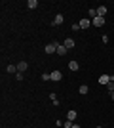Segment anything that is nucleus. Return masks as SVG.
Segmentation results:
<instances>
[{"label": "nucleus", "instance_id": "f8f14e48", "mask_svg": "<svg viewBox=\"0 0 114 128\" xmlns=\"http://www.w3.org/2000/svg\"><path fill=\"white\" fill-rule=\"evenodd\" d=\"M67 52H69V50L65 48V44H59V48H57V54H59V56H65Z\"/></svg>", "mask_w": 114, "mask_h": 128}, {"label": "nucleus", "instance_id": "1a4fd4ad", "mask_svg": "<svg viewBox=\"0 0 114 128\" xmlns=\"http://www.w3.org/2000/svg\"><path fill=\"white\" fill-rule=\"evenodd\" d=\"M74 40H72V38H65V48L67 50H71V48H74Z\"/></svg>", "mask_w": 114, "mask_h": 128}, {"label": "nucleus", "instance_id": "412c9836", "mask_svg": "<svg viewBox=\"0 0 114 128\" xmlns=\"http://www.w3.org/2000/svg\"><path fill=\"white\" fill-rule=\"evenodd\" d=\"M42 78H44V80H51V78H49V73H44Z\"/></svg>", "mask_w": 114, "mask_h": 128}, {"label": "nucleus", "instance_id": "4be33fe9", "mask_svg": "<svg viewBox=\"0 0 114 128\" xmlns=\"http://www.w3.org/2000/svg\"><path fill=\"white\" fill-rule=\"evenodd\" d=\"M72 128H80V124H72Z\"/></svg>", "mask_w": 114, "mask_h": 128}, {"label": "nucleus", "instance_id": "dca6fc26", "mask_svg": "<svg viewBox=\"0 0 114 128\" xmlns=\"http://www.w3.org/2000/svg\"><path fill=\"white\" fill-rule=\"evenodd\" d=\"M87 92H89V88H87L86 84H80V94H82V96H84V94H87Z\"/></svg>", "mask_w": 114, "mask_h": 128}, {"label": "nucleus", "instance_id": "f3484780", "mask_svg": "<svg viewBox=\"0 0 114 128\" xmlns=\"http://www.w3.org/2000/svg\"><path fill=\"white\" fill-rule=\"evenodd\" d=\"M107 90H109V94H112V92H114V82H112V80L107 84Z\"/></svg>", "mask_w": 114, "mask_h": 128}, {"label": "nucleus", "instance_id": "f257e3e1", "mask_svg": "<svg viewBox=\"0 0 114 128\" xmlns=\"http://www.w3.org/2000/svg\"><path fill=\"white\" fill-rule=\"evenodd\" d=\"M57 48H59V42H57V40H53V42L46 44L44 52H46V54H57Z\"/></svg>", "mask_w": 114, "mask_h": 128}, {"label": "nucleus", "instance_id": "aec40b11", "mask_svg": "<svg viewBox=\"0 0 114 128\" xmlns=\"http://www.w3.org/2000/svg\"><path fill=\"white\" fill-rule=\"evenodd\" d=\"M101 40H103V44H107V42H109V34H103V36H101Z\"/></svg>", "mask_w": 114, "mask_h": 128}, {"label": "nucleus", "instance_id": "39448f33", "mask_svg": "<svg viewBox=\"0 0 114 128\" xmlns=\"http://www.w3.org/2000/svg\"><path fill=\"white\" fill-rule=\"evenodd\" d=\"M95 10H97V16L99 17H105V16H107V12H109V10H107V6H97Z\"/></svg>", "mask_w": 114, "mask_h": 128}, {"label": "nucleus", "instance_id": "9b49d317", "mask_svg": "<svg viewBox=\"0 0 114 128\" xmlns=\"http://www.w3.org/2000/svg\"><path fill=\"white\" fill-rule=\"evenodd\" d=\"M69 69H71V71H74V73H76V71L80 69V65H78V61H71V63H69Z\"/></svg>", "mask_w": 114, "mask_h": 128}, {"label": "nucleus", "instance_id": "b1692460", "mask_svg": "<svg viewBox=\"0 0 114 128\" xmlns=\"http://www.w3.org/2000/svg\"><path fill=\"white\" fill-rule=\"evenodd\" d=\"M95 128H103V126H95Z\"/></svg>", "mask_w": 114, "mask_h": 128}, {"label": "nucleus", "instance_id": "7ed1b4c3", "mask_svg": "<svg viewBox=\"0 0 114 128\" xmlns=\"http://www.w3.org/2000/svg\"><path fill=\"white\" fill-rule=\"evenodd\" d=\"M105 21H107V19H105V17H95V19H91V25H95V27H103L105 25Z\"/></svg>", "mask_w": 114, "mask_h": 128}, {"label": "nucleus", "instance_id": "6e6552de", "mask_svg": "<svg viewBox=\"0 0 114 128\" xmlns=\"http://www.w3.org/2000/svg\"><path fill=\"white\" fill-rule=\"evenodd\" d=\"M87 27H91V19H89V17L80 19V29H87Z\"/></svg>", "mask_w": 114, "mask_h": 128}, {"label": "nucleus", "instance_id": "423d86ee", "mask_svg": "<svg viewBox=\"0 0 114 128\" xmlns=\"http://www.w3.org/2000/svg\"><path fill=\"white\" fill-rule=\"evenodd\" d=\"M76 117H78V111H74V109H71V111L67 113V120H72V122H74Z\"/></svg>", "mask_w": 114, "mask_h": 128}, {"label": "nucleus", "instance_id": "6ab92c4d", "mask_svg": "<svg viewBox=\"0 0 114 128\" xmlns=\"http://www.w3.org/2000/svg\"><path fill=\"white\" fill-rule=\"evenodd\" d=\"M72 124H74L72 120H65V128H72Z\"/></svg>", "mask_w": 114, "mask_h": 128}, {"label": "nucleus", "instance_id": "2eb2a0df", "mask_svg": "<svg viewBox=\"0 0 114 128\" xmlns=\"http://www.w3.org/2000/svg\"><path fill=\"white\" fill-rule=\"evenodd\" d=\"M87 14H89V19H95V17H97V10H95V8H91Z\"/></svg>", "mask_w": 114, "mask_h": 128}, {"label": "nucleus", "instance_id": "5701e85b", "mask_svg": "<svg viewBox=\"0 0 114 128\" xmlns=\"http://www.w3.org/2000/svg\"><path fill=\"white\" fill-rule=\"evenodd\" d=\"M110 98H112V102H114V92H112V94H110Z\"/></svg>", "mask_w": 114, "mask_h": 128}, {"label": "nucleus", "instance_id": "4468645a", "mask_svg": "<svg viewBox=\"0 0 114 128\" xmlns=\"http://www.w3.org/2000/svg\"><path fill=\"white\" fill-rule=\"evenodd\" d=\"M36 6H38V2H36V0H29V2H27V8H31V10H34Z\"/></svg>", "mask_w": 114, "mask_h": 128}, {"label": "nucleus", "instance_id": "f03ea898", "mask_svg": "<svg viewBox=\"0 0 114 128\" xmlns=\"http://www.w3.org/2000/svg\"><path fill=\"white\" fill-rule=\"evenodd\" d=\"M49 78L53 80V82H59V80L63 78V75H61V71H51V73H49Z\"/></svg>", "mask_w": 114, "mask_h": 128}, {"label": "nucleus", "instance_id": "0eeeda50", "mask_svg": "<svg viewBox=\"0 0 114 128\" xmlns=\"http://www.w3.org/2000/svg\"><path fill=\"white\" fill-rule=\"evenodd\" d=\"M109 82H110V75H101V76H99V84L107 86Z\"/></svg>", "mask_w": 114, "mask_h": 128}, {"label": "nucleus", "instance_id": "9d476101", "mask_svg": "<svg viewBox=\"0 0 114 128\" xmlns=\"http://www.w3.org/2000/svg\"><path fill=\"white\" fill-rule=\"evenodd\" d=\"M61 23H63V16H61V14H57V16H55V19L51 21V25H61Z\"/></svg>", "mask_w": 114, "mask_h": 128}, {"label": "nucleus", "instance_id": "a211bd4d", "mask_svg": "<svg viewBox=\"0 0 114 128\" xmlns=\"http://www.w3.org/2000/svg\"><path fill=\"white\" fill-rule=\"evenodd\" d=\"M15 76H17V80H19V82L25 78V75H23V73H15Z\"/></svg>", "mask_w": 114, "mask_h": 128}, {"label": "nucleus", "instance_id": "20e7f679", "mask_svg": "<svg viewBox=\"0 0 114 128\" xmlns=\"http://www.w3.org/2000/svg\"><path fill=\"white\" fill-rule=\"evenodd\" d=\"M27 69H29V63H27V61H19V65H17V73H25Z\"/></svg>", "mask_w": 114, "mask_h": 128}, {"label": "nucleus", "instance_id": "ddd939ff", "mask_svg": "<svg viewBox=\"0 0 114 128\" xmlns=\"http://www.w3.org/2000/svg\"><path fill=\"white\" fill-rule=\"evenodd\" d=\"M6 71H8L10 75H13V73H17V65H8V67H6Z\"/></svg>", "mask_w": 114, "mask_h": 128}]
</instances>
